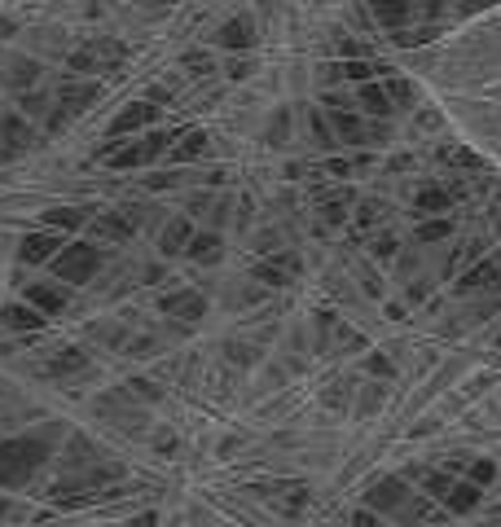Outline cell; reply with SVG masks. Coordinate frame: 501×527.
<instances>
[{"label": "cell", "instance_id": "obj_1", "mask_svg": "<svg viewBox=\"0 0 501 527\" xmlns=\"http://www.w3.org/2000/svg\"><path fill=\"white\" fill-rule=\"evenodd\" d=\"M44 462V444H4L0 448V484H18V479H27L35 466Z\"/></svg>", "mask_w": 501, "mask_h": 527}, {"label": "cell", "instance_id": "obj_2", "mask_svg": "<svg viewBox=\"0 0 501 527\" xmlns=\"http://www.w3.org/2000/svg\"><path fill=\"white\" fill-rule=\"evenodd\" d=\"M102 268V251L97 247H89V242H80V247H66L58 260H53V272L62 277V281H89L93 272Z\"/></svg>", "mask_w": 501, "mask_h": 527}, {"label": "cell", "instance_id": "obj_3", "mask_svg": "<svg viewBox=\"0 0 501 527\" xmlns=\"http://www.w3.org/2000/svg\"><path fill=\"white\" fill-rule=\"evenodd\" d=\"M167 145H172V136H167V132H154V136H145L141 145H127V149H119L111 163H115V167H141V163H150L154 154H163Z\"/></svg>", "mask_w": 501, "mask_h": 527}, {"label": "cell", "instance_id": "obj_4", "mask_svg": "<svg viewBox=\"0 0 501 527\" xmlns=\"http://www.w3.org/2000/svg\"><path fill=\"white\" fill-rule=\"evenodd\" d=\"M119 57H124V49H119V44H111V40H106V44H102V40H93L89 49H80V53L71 57V66H75V71H93V66H115Z\"/></svg>", "mask_w": 501, "mask_h": 527}, {"label": "cell", "instance_id": "obj_5", "mask_svg": "<svg viewBox=\"0 0 501 527\" xmlns=\"http://www.w3.org/2000/svg\"><path fill=\"white\" fill-rule=\"evenodd\" d=\"M97 97H102L97 84H71V88H62V97H58V115H80V111H89V102H97Z\"/></svg>", "mask_w": 501, "mask_h": 527}, {"label": "cell", "instance_id": "obj_6", "mask_svg": "<svg viewBox=\"0 0 501 527\" xmlns=\"http://www.w3.org/2000/svg\"><path fill=\"white\" fill-rule=\"evenodd\" d=\"M220 44L234 49V53H238V49H250V44H255V27H250V18H234V22H225V27H220Z\"/></svg>", "mask_w": 501, "mask_h": 527}, {"label": "cell", "instance_id": "obj_7", "mask_svg": "<svg viewBox=\"0 0 501 527\" xmlns=\"http://www.w3.org/2000/svg\"><path fill=\"white\" fill-rule=\"evenodd\" d=\"M58 247H62V238H58V233H35V238H27V242H22V260L40 264V260H49Z\"/></svg>", "mask_w": 501, "mask_h": 527}, {"label": "cell", "instance_id": "obj_8", "mask_svg": "<svg viewBox=\"0 0 501 527\" xmlns=\"http://www.w3.org/2000/svg\"><path fill=\"white\" fill-rule=\"evenodd\" d=\"M154 119V106H145V102H136V106H127L124 115L111 124V136H124V132H132V128H145Z\"/></svg>", "mask_w": 501, "mask_h": 527}, {"label": "cell", "instance_id": "obj_9", "mask_svg": "<svg viewBox=\"0 0 501 527\" xmlns=\"http://www.w3.org/2000/svg\"><path fill=\"white\" fill-rule=\"evenodd\" d=\"M444 506H449L453 515H466V510L480 506V488H475V484H453V493L444 497Z\"/></svg>", "mask_w": 501, "mask_h": 527}, {"label": "cell", "instance_id": "obj_10", "mask_svg": "<svg viewBox=\"0 0 501 527\" xmlns=\"http://www.w3.org/2000/svg\"><path fill=\"white\" fill-rule=\"evenodd\" d=\"M27 303H31V308H44V312H58V308L66 303V294L53 290V286H27Z\"/></svg>", "mask_w": 501, "mask_h": 527}, {"label": "cell", "instance_id": "obj_11", "mask_svg": "<svg viewBox=\"0 0 501 527\" xmlns=\"http://www.w3.org/2000/svg\"><path fill=\"white\" fill-rule=\"evenodd\" d=\"M4 325H9V330H40V325H44V317H40L35 308L13 303V308H4Z\"/></svg>", "mask_w": 501, "mask_h": 527}, {"label": "cell", "instance_id": "obj_12", "mask_svg": "<svg viewBox=\"0 0 501 527\" xmlns=\"http://www.w3.org/2000/svg\"><path fill=\"white\" fill-rule=\"evenodd\" d=\"M361 102H366V111H370L374 119H387V115H391V97H387V88H378V84H366V88H361Z\"/></svg>", "mask_w": 501, "mask_h": 527}, {"label": "cell", "instance_id": "obj_13", "mask_svg": "<svg viewBox=\"0 0 501 527\" xmlns=\"http://www.w3.org/2000/svg\"><path fill=\"white\" fill-rule=\"evenodd\" d=\"M189 256L194 260H220V233H194L189 238Z\"/></svg>", "mask_w": 501, "mask_h": 527}, {"label": "cell", "instance_id": "obj_14", "mask_svg": "<svg viewBox=\"0 0 501 527\" xmlns=\"http://www.w3.org/2000/svg\"><path fill=\"white\" fill-rule=\"evenodd\" d=\"M422 9H413V4H374V18L378 22H387V27H396V22H409V18H418Z\"/></svg>", "mask_w": 501, "mask_h": 527}, {"label": "cell", "instance_id": "obj_15", "mask_svg": "<svg viewBox=\"0 0 501 527\" xmlns=\"http://www.w3.org/2000/svg\"><path fill=\"white\" fill-rule=\"evenodd\" d=\"M163 312H181V317H198V312H203V299H198V294H172V299H163Z\"/></svg>", "mask_w": 501, "mask_h": 527}, {"label": "cell", "instance_id": "obj_16", "mask_svg": "<svg viewBox=\"0 0 501 527\" xmlns=\"http://www.w3.org/2000/svg\"><path fill=\"white\" fill-rule=\"evenodd\" d=\"M4 80H9L13 88L31 84V80H35V62H27V57H13V62H9V71H4Z\"/></svg>", "mask_w": 501, "mask_h": 527}, {"label": "cell", "instance_id": "obj_17", "mask_svg": "<svg viewBox=\"0 0 501 527\" xmlns=\"http://www.w3.org/2000/svg\"><path fill=\"white\" fill-rule=\"evenodd\" d=\"M203 149H207V132H189V136H185V145H181V149H172V158H176V163H185V158H198Z\"/></svg>", "mask_w": 501, "mask_h": 527}, {"label": "cell", "instance_id": "obj_18", "mask_svg": "<svg viewBox=\"0 0 501 527\" xmlns=\"http://www.w3.org/2000/svg\"><path fill=\"white\" fill-rule=\"evenodd\" d=\"M493 281H497V264H484V268H471V272H466L462 290H484V286H493Z\"/></svg>", "mask_w": 501, "mask_h": 527}, {"label": "cell", "instance_id": "obj_19", "mask_svg": "<svg viewBox=\"0 0 501 527\" xmlns=\"http://www.w3.org/2000/svg\"><path fill=\"white\" fill-rule=\"evenodd\" d=\"M44 220H49V225H66V229H80V225H84V211H75V207H58V211H49Z\"/></svg>", "mask_w": 501, "mask_h": 527}, {"label": "cell", "instance_id": "obj_20", "mask_svg": "<svg viewBox=\"0 0 501 527\" xmlns=\"http://www.w3.org/2000/svg\"><path fill=\"white\" fill-rule=\"evenodd\" d=\"M449 207V194L444 189H427V194H418V211H444Z\"/></svg>", "mask_w": 501, "mask_h": 527}, {"label": "cell", "instance_id": "obj_21", "mask_svg": "<svg viewBox=\"0 0 501 527\" xmlns=\"http://www.w3.org/2000/svg\"><path fill=\"white\" fill-rule=\"evenodd\" d=\"M189 238V225L181 220V225H172L167 233H163V251H181V242Z\"/></svg>", "mask_w": 501, "mask_h": 527}, {"label": "cell", "instance_id": "obj_22", "mask_svg": "<svg viewBox=\"0 0 501 527\" xmlns=\"http://www.w3.org/2000/svg\"><path fill=\"white\" fill-rule=\"evenodd\" d=\"M80 365H84V356H80L75 348H66V356H58V361H53V370H58V374H62V370H80Z\"/></svg>", "mask_w": 501, "mask_h": 527}, {"label": "cell", "instance_id": "obj_23", "mask_svg": "<svg viewBox=\"0 0 501 527\" xmlns=\"http://www.w3.org/2000/svg\"><path fill=\"white\" fill-rule=\"evenodd\" d=\"M339 71H343L348 80H370V71H374V66H370V62H348V66H339Z\"/></svg>", "mask_w": 501, "mask_h": 527}, {"label": "cell", "instance_id": "obj_24", "mask_svg": "<svg viewBox=\"0 0 501 527\" xmlns=\"http://www.w3.org/2000/svg\"><path fill=\"white\" fill-rule=\"evenodd\" d=\"M493 479V462H480V466H471V484L480 488V484H489Z\"/></svg>", "mask_w": 501, "mask_h": 527}, {"label": "cell", "instance_id": "obj_25", "mask_svg": "<svg viewBox=\"0 0 501 527\" xmlns=\"http://www.w3.org/2000/svg\"><path fill=\"white\" fill-rule=\"evenodd\" d=\"M444 233H449V225L440 220V225H427V229H422L418 238H422V242H431V238H444Z\"/></svg>", "mask_w": 501, "mask_h": 527}, {"label": "cell", "instance_id": "obj_26", "mask_svg": "<svg viewBox=\"0 0 501 527\" xmlns=\"http://www.w3.org/2000/svg\"><path fill=\"white\" fill-rule=\"evenodd\" d=\"M378 211H382L378 202H366V207H361V225H374V220H378Z\"/></svg>", "mask_w": 501, "mask_h": 527}, {"label": "cell", "instance_id": "obj_27", "mask_svg": "<svg viewBox=\"0 0 501 527\" xmlns=\"http://www.w3.org/2000/svg\"><path fill=\"white\" fill-rule=\"evenodd\" d=\"M352 527H378V519H374V515H366V510H361V515H352Z\"/></svg>", "mask_w": 501, "mask_h": 527}]
</instances>
